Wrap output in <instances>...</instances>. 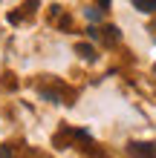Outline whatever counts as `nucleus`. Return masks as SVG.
Wrapping results in <instances>:
<instances>
[{"instance_id": "1", "label": "nucleus", "mask_w": 156, "mask_h": 158, "mask_svg": "<svg viewBox=\"0 0 156 158\" xmlns=\"http://www.w3.org/2000/svg\"><path fill=\"white\" fill-rule=\"evenodd\" d=\"M127 152L133 158H156V144H150V141H130L127 144Z\"/></svg>"}, {"instance_id": "2", "label": "nucleus", "mask_w": 156, "mask_h": 158, "mask_svg": "<svg viewBox=\"0 0 156 158\" xmlns=\"http://www.w3.org/2000/svg\"><path fill=\"white\" fill-rule=\"evenodd\" d=\"M133 6L139 9V12H145V15L156 12V0H133Z\"/></svg>"}, {"instance_id": "3", "label": "nucleus", "mask_w": 156, "mask_h": 158, "mask_svg": "<svg viewBox=\"0 0 156 158\" xmlns=\"http://www.w3.org/2000/svg\"><path fill=\"white\" fill-rule=\"evenodd\" d=\"M75 52H78L84 60H96V49H93V46H87V43H78V46H75Z\"/></svg>"}, {"instance_id": "4", "label": "nucleus", "mask_w": 156, "mask_h": 158, "mask_svg": "<svg viewBox=\"0 0 156 158\" xmlns=\"http://www.w3.org/2000/svg\"><path fill=\"white\" fill-rule=\"evenodd\" d=\"M101 12H104L101 6H98V9H84V15H87L90 23H98V20H101Z\"/></svg>"}, {"instance_id": "5", "label": "nucleus", "mask_w": 156, "mask_h": 158, "mask_svg": "<svg viewBox=\"0 0 156 158\" xmlns=\"http://www.w3.org/2000/svg\"><path fill=\"white\" fill-rule=\"evenodd\" d=\"M101 32H104V38H107L110 43H113V40H118V38H122V32H118V29H116V26H107V29H101Z\"/></svg>"}, {"instance_id": "6", "label": "nucleus", "mask_w": 156, "mask_h": 158, "mask_svg": "<svg viewBox=\"0 0 156 158\" xmlns=\"http://www.w3.org/2000/svg\"><path fill=\"white\" fill-rule=\"evenodd\" d=\"M0 158H12V147H0Z\"/></svg>"}, {"instance_id": "7", "label": "nucleus", "mask_w": 156, "mask_h": 158, "mask_svg": "<svg viewBox=\"0 0 156 158\" xmlns=\"http://www.w3.org/2000/svg\"><path fill=\"white\" fill-rule=\"evenodd\" d=\"M20 17H23L20 12H12V15H9V23H20Z\"/></svg>"}, {"instance_id": "8", "label": "nucleus", "mask_w": 156, "mask_h": 158, "mask_svg": "<svg viewBox=\"0 0 156 158\" xmlns=\"http://www.w3.org/2000/svg\"><path fill=\"white\" fill-rule=\"evenodd\" d=\"M98 6H101V9H107V6H110V0H98Z\"/></svg>"}]
</instances>
